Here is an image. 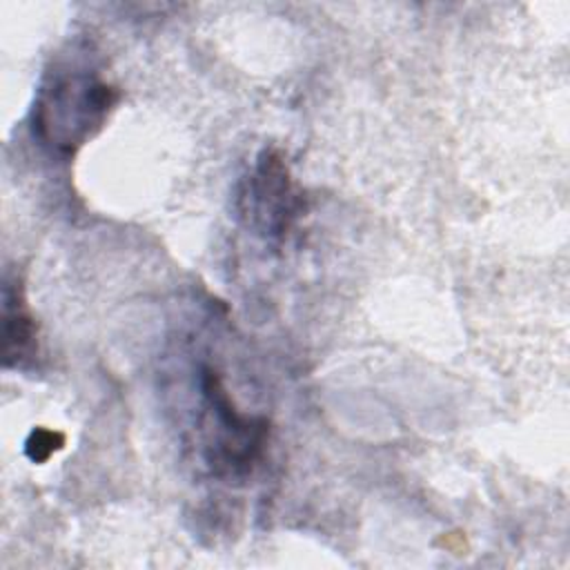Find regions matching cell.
I'll return each instance as SVG.
<instances>
[{"instance_id": "3", "label": "cell", "mask_w": 570, "mask_h": 570, "mask_svg": "<svg viewBox=\"0 0 570 570\" xmlns=\"http://www.w3.org/2000/svg\"><path fill=\"white\" fill-rule=\"evenodd\" d=\"M303 196L294 189L283 156L265 149L238 191V214L247 227L265 238L287 234L301 214Z\"/></svg>"}, {"instance_id": "1", "label": "cell", "mask_w": 570, "mask_h": 570, "mask_svg": "<svg viewBox=\"0 0 570 570\" xmlns=\"http://www.w3.org/2000/svg\"><path fill=\"white\" fill-rule=\"evenodd\" d=\"M116 91L87 69H58L33 102V134L58 154H73L105 122Z\"/></svg>"}, {"instance_id": "5", "label": "cell", "mask_w": 570, "mask_h": 570, "mask_svg": "<svg viewBox=\"0 0 570 570\" xmlns=\"http://www.w3.org/2000/svg\"><path fill=\"white\" fill-rule=\"evenodd\" d=\"M62 443H65V436H62V434L38 428V430H33V432L29 434L24 450H27V456H29L31 461L40 463V461L49 459Z\"/></svg>"}, {"instance_id": "2", "label": "cell", "mask_w": 570, "mask_h": 570, "mask_svg": "<svg viewBox=\"0 0 570 570\" xmlns=\"http://www.w3.org/2000/svg\"><path fill=\"white\" fill-rule=\"evenodd\" d=\"M200 390L212 416V436L205 450L207 465L218 476H243L252 470L265 448L267 421L236 412L227 390L212 370H203Z\"/></svg>"}, {"instance_id": "4", "label": "cell", "mask_w": 570, "mask_h": 570, "mask_svg": "<svg viewBox=\"0 0 570 570\" xmlns=\"http://www.w3.org/2000/svg\"><path fill=\"white\" fill-rule=\"evenodd\" d=\"M2 354L7 367H18L36 354V325L24 307L20 287L4 285L2 314Z\"/></svg>"}]
</instances>
